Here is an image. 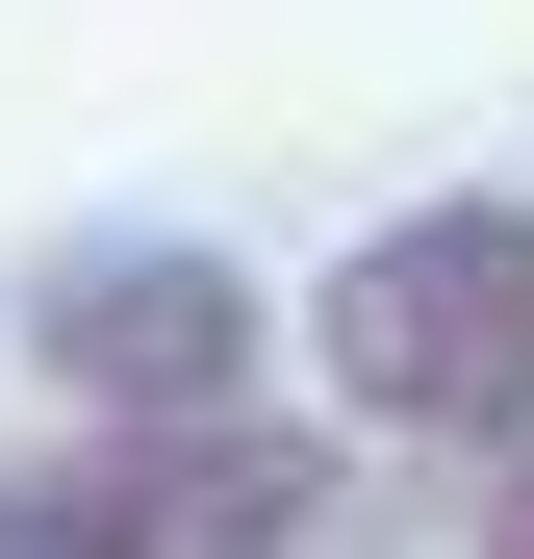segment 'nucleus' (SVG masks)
I'll return each instance as SVG.
<instances>
[{
  "label": "nucleus",
  "instance_id": "obj_3",
  "mask_svg": "<svg viewBox=\"0 0 534 559\" xmlns=\"http://www.w3.org/2000/svg\"><path fill=\"white\" fill-rule=\"evenodd\" d=\"M26 382L76 407V432H204V407H254V356H281V306L204 254V229H76V254H26Z\"/></svg>",
  "mask_w": 534,
  "mask_h": 559
},
{
  "label": "nucleus",
  "instance_id": "obj_2",
  "mask_svg": "<svg viewBox=\"0 0 534 559\" xmlns=\"http://www.w3.org/2000/svg\"><path fill=\"white\" fill-rule=\"evenodd\" d=\"M331 534H356V457H331V432H281V407L0 457V559H331Z\"/></svg>",
  "mask_w": 534,
  "mask_h": 559
},
{
  "label": "nucleus",
  "instance_id": "obj_4",
  "mask_svg": "<svg viewBox=\"0 0 534 559\" xmlns=\"http://www.w3.org/2000/svg\"><path fill=\"white\" fill-rule=\"evenodd\" d=\"M484 559H534V457H509V484H484Z\"/></svg>",
  "mask_w": 534,
  "mask_h": 559
},
{
  "label": "nucleus",
  "instance_id": "obj_1",
  "mask_svg": "<svg viewBox=\"0 0 534 559\" xmlns=\"http://www.w3.org/2000/svg\"><path fill=\"white\" fill-rule=\"evenodd\" d=\"M306 356H331V407L407 432V457H534V204H509V178L382 204L306 280Z\"/></svg>",
  "mask_w": 534,
  "mask_h": 559
}]
</instances>
